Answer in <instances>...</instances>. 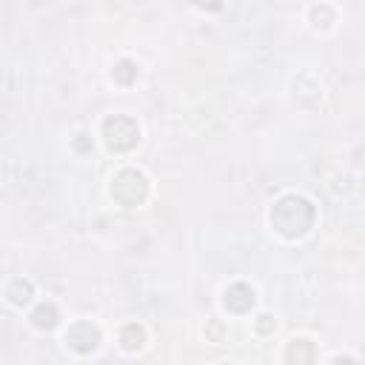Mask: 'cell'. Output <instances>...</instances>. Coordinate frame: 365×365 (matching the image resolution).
<instances>
[{
  "label": "cell",
  "instance_id": "obj_9",
  "mask_svg": "<svg viewBox=\"0 0 365 365\" xmlns=\"http://www.w3.org/2000/svg\"><path fill=\"white\" fill-rule=\"evenodd\" d=\"M120 339H123L125 348H140V345H143V328H137V325H125L123 334H120Z\"/></svg>",
  "mask_w": 365,
  "mask_h": 365
},
{
  "label": "cell",
  "instance_id": "obj_8",
  "mask_svg": "<svg viewBox=\"0 0 365 365\" xmlns=\"http://www.w3.org/2000/svg\"><path fill=\"white\" fill-rule=\"evenodd\" d=\"M9 297H11V302H14V305H26V302H29V297H31V282L17 279V282L11 285V291H9Z\"/></svg>",
  "mask_w": 365,
  "mask_h": 365
},
{
  "label": "cell",
  "instance_id": "obj_3",
  "mask_svg": "<svg viewBox=\"0 0 365 365\" xmlns=\"http://www.w3.org/2000/svg\"><path fill=\"white\" fill-rule=\"evenodd\" d=\"M111 191H114V197H117L123 205H137V202H143V197H145V191H148V182H145V177H143L140 171L125 168V171H120V174L114 177Z\"/></svg>",
  "mask_w": 365,
  "mask_h": 365
},
{
  "label": "cell",
  "instance_id": "obj_10",
  "mask_svg": "<svg viewBox=\"0 0 365 365\" xmlns=\"http://www.w3.org/2000/svg\"><path fill=\"white\" fill-rule=\"evenodd\" d=\"M114 77L120 80V83H131L134 77H137V68H134V63H128V60H123L117 68H114Z\"/></svg>",
  "mask_w": 365,
  "mask_h": 365
},
{
  "label": "cell",
  "instance_id": "obj_1",
  "mask_svg": "<svg viewBox=\"0 0 365 365\" xmlns=\"http://www.w3.org/2000/svg\"><path fill=\"white\" fill-rule=\"evenodd\" d=\"M271 220H274V225H277L279 234L297 237V234H302V231L311 225L314 211H311V205H308L302 197H282V200L274 205Z\"/></svg>",
  "mask_w": 365,
  "mask_h": 365
},
{
  "label": "cell",
  "instance_id": "obj_6",
  "mask_svg": "<svg viewBox=\"0 0 365 365\" xmlns=\"http://www.w3.org/2000/svg\"><path fill=\"white\" fill-rule=\"evenodd\" d=\"M285 359H288V362H294V359H297V362H311V359H314V351L308 348L305 339H294V342L288 345Z\"/></svg>",
  "mask_w": 365,
  "mask_h": 365
},
{
  "label": "cell",
  "instance_id": "obj_2",
  "mask_svg": "<svg viewBox=\"0 0 365 365\" xmlns=\"http://www.w3.org/2000/svg\"><path fill=\"white\" fill-rule=\"evenodd\" d=\"M103 134H106V145H108L111 151H128V148L137 143L140 128H137V123L128 120V117H111V120H106Z\"/></svg>",
  "mask_w": 365,
  "mask_h": 365
},
{
  "label": "cell",
  "instance_id": "obj_7",
  "mask_svg": "<svg viewBox=\"0 0 365 365\" xmlns=\"http://www.w3.org/2000/svg\"><path fill=\"white\" fill-rule=\"evenodd\" d=\"M31 319H34L37 328H51V325L57 322V308H54L51 302H43V305L31 314Z\"/></svg>",
  "mask_w": 365,
  "mask_h": 365
},
{
  "label": "cell",
  "instance_id": "obj_4",
  "mask_svg": "<svg viewBox=\"0 0 365 365\" xmlns=\"http://www.w3.org/2000/svg\"><path fill=\"white\" fill-rule=\"evenodd\" d=\"M66 339H68V345H71L74 351L86 354V351H91V348L100 342V331H97L91 322H77V325L68 328Z\"/></svg>",
  "mask_w": 365,
  "mask_h": 365
},
{
  "label": "cell",
  "instance_id": "obj_5",
  "mask_svg": "<svg viewBox=\"0 0 365 365\" xmlns=\"http://www.w3.org/2000/svg\"><path fill=\"white\" fill-rule=\"evenodd\" d=\"M225 305H228L231 311H248V308L254 305V291H251L245 282H237V285H231V288L225 291Z\"/></svg>",
  "mask_w": 365,
  "mask_h": 365
},
{
  "label": "cell",
  "instance_id": "obj_11",
  "mask_svg": "<svg viewBox=\"0 0 365 365\" xmlns=\"http://www.w3.org/2000/svg\"><path fill=\"white\" fill-rule=\"evenodd\" d=\"M271 328V317H259V331H268Z\"/></svg>",
  "mask_w": 365,
  "mask_h": 365
}]
</instances>
